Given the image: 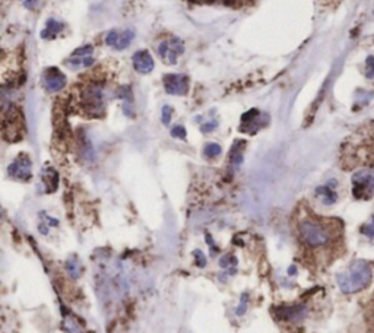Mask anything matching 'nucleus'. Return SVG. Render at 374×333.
I'll list each match as a JSON object with an SVG mask.
<instances>
[{"instance_id": "obj_1", "label": "nucleus", "mask_w": 374, "mask_h": 333, "mask_svg": "<svg viewBox=\"0 0 374 333\" xmlns=\"http://www.w3.org/2000/svg\"><path fill=\"white\" fill-rule=\"evenodd\" d=\"M301 241L310 248H330L342 238V225L335 219L304 218L298 224Z\"/></svg>"}, {"instance_id": "obj_2", "label": "nucleus", "mask_w": 374, "mask_h": 333, "mask_svg": "<svg viewBox=\"0 0 374 333\" xmlns=\"http://www.w3.org/2000/svg\"><path fill=\"white\" fill-rule=\"evenodd\" d=\"M373 266L367 260H355L344 272L336 275V282L344 294H355L371 284Z\"/></svg>"}, {"instance_id": "obj_3", "label": "nucleus", "mask_w": 374, "mask_h": 333, "mask_svg": "<svg viewBox=\"0 0 374 333\" xmlns=\"http://www.w3.org/2000/svg\"><path fill=\"white\" fill-rule=\"evenodd\" d=\"M25 133V120L21 114V111L10 105L9 108L3 110V136L6 141L16 142L24 138Z\"/></svg>"}, {"instance_id": "obj_4", "label": "nucleus", "mask_w": 374, "mask_h": 333, "mask_svg": "<svg viewBox=\"0 0 374 333\" xmlns=\"http://www.w3.org/2000/svg\"><path fill=\"white\" fill-rule=\"evenodd\" d=\"M352 194L355 199H371L374 194V171L360 170L352 175Z\"/></svg>"}, {"instance_id": "obj_5", "label": "nucleus", "mask_w": 374, "mask_h": 333, "mask_svg": "<svg viewBox=\"0 0 374 333\" xmlns=\"http://www.w3.org/2000/svg\"><path fill=\"white\" fill-rule=\"evenodd\" d=\"M82 105L89 114H103L104 111V91L98 85L88 86L82 92Z\"/></svg>"}, {"instance_id": "obj_6", "label": "nucleus", "mask_w": 374, "mask_h": 333, "mask_svg": "<svg viewBox=\"0 0 374 333\" xmlns=\"http://www.w3.org/2000/svg\"><path fill=\"white\" fill-rule=\"evenodd\" d=\"M183 53H184V44L177 37H168L161 41L158 46V56L167 65H175Z\"/></svg>"}, {"instance_id": "obj_7", "label": "nucleus", "mask_w": 374, "mask_h": 333, "mask_svg": "<svg viewBox=\"0 0 374 333\" xmlns=\"http://www.w3.org/2000/svg\"><path fill=\"white\" fill-rule=\"evenodd\" d=\"M92 63H94V47L89 44L76 48L66 60L67 66L73 70L92 66Z\"/></svg>"}, {"instance_id": "obj_8", "label": "nucleus", "mask_w": 374, "mask_h": 333, "mask_svg": "<svg viewBox=\"0 0 374 333\" xmlns=\"http://www.w3.org/2000/svg\"><path fill=\"white\" fill-rule=\"evenodd\" d=\"M164 88L170 95H186L189 91V77L182 73H168L164 76Z\"/></svg>"}, {"instance_id": "obj_9", "label": "nucleus", "mask_w": 374, "mask_h": 333, "mask_svg": "<svg viewBox=\"0 0 374 333\" xmlns=\"http://www.w3.org/2000/svg\"><path fill=\"white\" fill-rule=\"evenodd\" d=\"M43 85L48 92H58L66 85V76L57 67H48L43 73Z\"/></svg>"}, {"instance_id": "obj_10", "label": "nucleus", "mask_w": 374, "mask_h": 333, "mask_svg": "<svg viewBox=\"0 0 374 333\" xmlns=\"http://www.w3.org/2000/svg\"><path fill=\"white\" fill-rule=\"evenodd\" d=\"M8 172L15 180L28 181L31 179V160L28 158V155L21 153L19 156L10 164Z\"/></svg>"}, {"instance_id": "obj_11", "label": "nucleus", "mask_w": 374, "mask_h": 333, "mask_svg": "<svg viewBox=\"0 0 374 333\" xmlns=\"http://www.w3.org/2000/svg\"><path fill=\"white\" fill-rule=\"evenodd\" d=\"M134 38V32L132 29H125V31H120V29H113L107 34L106 43L107 46H110L114 50H125L127 46L132 44V41Z\"/></svg>"}, {"instance_id": "obj_12", "label": "nucleus", "mask_w": 374, "mask_h": 333, "mask_svg": "<svg viewBox=\"0 0 374 333\" xmlns=\"http://www.w3.org/2000/svg\"><path fill=\"white\" fill-rule=\"evenodd\" d=\"M266 122H268L266 115L262 114L259 110L253 108L241 117V130L247 133H256L260 127L266 124Z\"/></svg>"}, {"instance_id": "obj_13", "label": "nucleus", "mask_w": 374, "mask_h": 333, "mask_svg": "<svg viewBox=\"0 0 374 333\" xmlns=\"http://www.w3.org/2000/svg\"><path fill=\"white\" fill-rule=\"evenodd\" d=\"M277 314L281 320L285 322H300L306 317L307 314V307L304 304L297 305H287V307H279L277 310Z\"/></svg>"}, {"instance_id": "obj_14", "label": "nucleus", "mask_w": 374, "mask_h": 333, "mask_svg": "<svg viewBox=\"0 0 374 333\" xmlns=\"http://www.w3.org/2000/svg\"><path fill=\"white\" fill-rule=\"evenodd\" d=\"M132 60H133V67L139 73H149V72H152L155 66L154 58L146 50L136 51Z\"/></svg>"}, {"instance_id": "obj_15", "label": "nucleus", "mask_w": 374, "mask_h": 333, "mask_svg": "<svg viewBox=\"0 0 374 333\" xmlns=\"http://www.w3.org/2000/svg\"><path fill=\"white\" fill-rule=\"evenodd\" d=\"M335 180L325 186H319L316 189V196L322 200L323 205H333L338 200V193L335 191Z\"/></svg>"}, {"instance_id": "obj_16", "label": "nucleus", "mask_w": 374, "mask_h": 333, "mask_svg": "<svg viewBox=\"0 0 374 333\" xmlns=\"http://www.w3.org/2000/svg\"><path fill=\"white\" fill-rule=\"evenodd\" d=\"M41 180H43V184L46 187V193H53V191L57 190L58 172L54 168H51V167L44 168L41 172Z\"/></svg>"}, {"instance_id": "obj_17", "label": "nucleus", "mask_w": 374, "mask_h": 333, "mask_svg": "<svg viewBox=\"0 0 374 333\" xmlns=\"http://www.w3.org/2000/svg\"><path fill=\"white\" fill-rule=\"evenodd\" d=\"M63 28H65L63 22L54 19V18H50V19L46 22V28L41 31V38L44 40L54 38L57 34H60V32L63 31Z\"/></svg>"}, {"instance_id": "obj_18", "label": "nucleus", "mask_w": 374, "mask_h": 333, "mask_svg": "<svg viewBox=\"0 0 374 333\" xmlns=\"http://www.w3.org/2000/svg\"><path fill=\"white\" fill-rule=\"evenodd\" d=\"M119 98L123 100V110L127 115H133V98H132V91L129 86H122L119 89Z\"/></svg>"}, {"instance_id": "obj_19", "label": "nucleus", "mask_w": 374, "mask_h": 333, "mask_svg": "<svg viewBox=\"0 0 374 333\" xmlns=\"http://www.w3.org/2000/svg\"><path fill=\"white\" fill-rule=\"evenodd\" d=\"M243 149H244V142L237 141V142L232 145V149H231V165L234 170H237L243 162Z\"/></svg>"}, {"instance_id": "obj_20", "label": "nucleus", "mask_w": 374, "mask_h": 333, "mask_svg": "<svg viewBox=\"0 0 374 333\" xmlns=\"http://www.w3.org/2000/svg\"><path fill=\"white\" fill-rule=\"evenodd\" d=\"M66 269L73 279H77V278H79V275H81V263L77 262L76 256H72L69 260H67Z\"/></svg>"}, {"instance_id": "obj_21", "label": "nucleus", "mask_w": 374, "mask_h": 333, "mask_svg": "<svg viewBox=\"0 0 374 333\" xmlns=\"http://www.w3.org/2000/svg\"><path fill=\"white\" fill-rule=\"evenodd\" d=\"M221 152H222L221 145H218V143L215 142L206 143V146H205V149H203V155H205L206 158H216V156H220Z\"/></svg>"}, {"instance_id": "obj_22", "label": "nucleus", "mask_w": 374, "mask_h": 333, "mask_svg": "<svg viewBox=\"0 0 374 333\" xmlns=\"http://www.w3.org/2000/svg\"><path fill=\"white\" fill-rule=\"evenodd\" d=\"M220 266L222 269H232L237 266V257L232 254H224L220 259Z\"/></svg>"}, {"instance_id": "obj_23", "label": "nucleus", "mask_w": 374, "mask_h": 333, "mask_svg": "<svg viewBox=\"0 0 374 333\" xmlns=\"http://www.w3.org/2000/svg\"><path fill=\"white\" fill-rule=\"evenodd\" d=\"M63 324H65V327H66L69 333H84L82 332V329H81V326H79L72 317H65Z\"/></svg>"}, {"instance_id": "obj_24", "label": "nucleus", "mask_w": 374, "mask_h": 333, "mask_svg": "<svg viewBox=\"0 0 374 333\" xmlns=\"http://www.w3.org/2000/svg\"><path fill=\"white\" fill-rule=\"evenodd\" d=\"M171 117H173V108L170 105H164L163 110H161V120L165 126H168L171 122Z\"/></svg>"}, {"instance_id": "obj_25", "label": "nucleus", "mask_w": 374, "mask_h": 333, "mask_svg": "<svg viewBox=\"0 0 374 333\" xmlns=\"http://www.w3.org/2000/svg\"><path fill=\"white\" fill-rule=\"evenodd\" d=\"M193 256H194V263H196V266L199 267H205L206 266V256L203 254V251L202 250H194V253H193Z\"/></svg>"}, {"instance_id": "obj_26", "label": "nucleus", "mask_w": 374, "mask_h": 333, "mask_svg": "<svg viewBox=\"0 0 374 333\" xmlns=\"http://www.w3.org/2000/svg\"><path fill=\"white\" fill-rule=\"evenodd\" d=\"M186 134H187L186 129L183 126H180V124L174 126L173 129H171V136L175 138V139H186Z\"/></svg>"}, {"instance_id": "obj_27", "label": "nucleus", "mask_w": 374, "mask_h": 333, "mask_svg": "<svg viewBox=\"0 0 374 333\" xmlns=\"http://www.w3.org/2000/svg\"><path fill=\"white\" fill-rule=\"evenodd\" d=\"M247 298H249V295L247 294L241 295L240 304H239L237 310H235V314H237V316H243V314L246 313V308H247Z\"/></svg>"}, {"instance_id": "obj_28", "label": "nucleus", "mask_w": 374, "mask_h": 333, "mask_svg": "<svg viewBox=\"0 0 374 333\" xmlns=\"http://www.w3.org/2000/svg\"><path fill=\"white\" fill-rule=\"evenodd\" d=\"M216 120H209V122H206V123H202L201 124V130L203 133H211L212 130H215L216 129Z\"/></svg>"}, {"instance_id": "obj_29", "label": "nucleus", "mask_w": 374, "mask_h": 333, "mask_svg": "<svg viewBox=\"0 0 374 333\" xmlns=\"http://www.w3.org/2000/svg\"><path fill=\"white\" fill-rule=\"evenodd\" d=\"M365 66H367V77H368V79H374V57L373 56L367 58Z\"/></svg>"}, {"instance_id": "obj_30", "label": "nucleus", "mask_w": 374, "mask_h": 333, "mask_svg": "<svg viewBox=\"0 0 374 333\" xmlns=\"http://www.w3.org/2000/svg\"><path fill=\"white\" fill-rule=\"evenodd\" d=\"M22 5L27 8V9H35L37 5H38V0H21Z\"/></svg>"}, {"instance_id": "obj_31", "label": "nucleus", "mask_w": 374, "mask_h": 333, "mask_svg": "<svg viewBox=\"0 0 374 333\" xmlns=\"http://www.w3.org/2000/svg\"><path fill=\"white\" fill-rule=\"evenodd\" d=\"M48 228H50V225H46V224H41L38 227V231L43 234V236H46L48 234Z\"/></svg>"}]
</instances>
